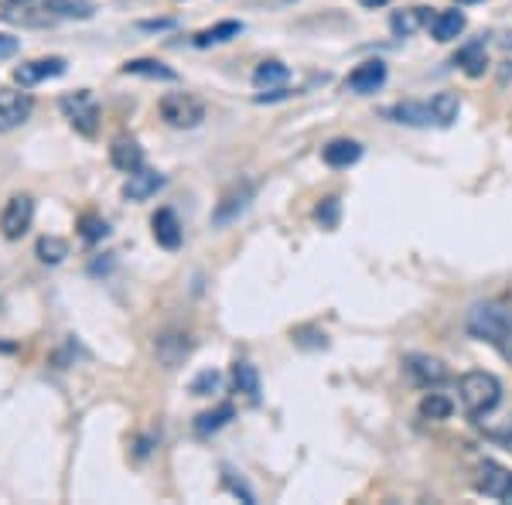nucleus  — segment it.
Masks as SVG:
<instances>
[{
  "label": "nucleus",
  "instance_id": "nucleus-7",
  "mask_svg": "<svg viewBox=\"0 0 512 505\" xmlns=\"http://www.w3.org/2000/svg\"><path fill=\"white\" fill-rule=\"evenodd\" d=\"M31 222H35V202L28 195H14L0 212V233L7 239H21L31 229Z\"/></svg>",
  "mask_w": 512,
  "mask_h": 505
},
{
  "label": "nucleus",
  "instance_id": "nucleus-33",
  "mask_svg": "<svg viewBox=\"0 0 512 505\" xmlns=\"http://www.w3.org/2000/svg\"><path fill=\"white\" fill-rule=\"evenodd\" d=\"M11 55H18V38L0 35V59H11Z\"/></svg>",
  "mask_w": 512,
  "mask_h": 505
},
{
  "label": "nucleus",
  "instance_id": "nucleus-11",
  "mask_svg": "<svg viewBox=\"0 0 512 505\" xmlns=\"http://www.w3.org/2000/svg\"><path fill=\"white\" fill-rule=\"evenodd\" d=\"M154 352H158L164 369H178L188 359V352H192V342L181 331H164V335H158V342H154Z\"/></svg>",
  "mask_w": 512,
  "mask_h": 505
},
{
  "label": "nucleus",
  "instance_id": "nucleus-13",
  "mask_svg": "<svg viewBox=\"0 0 512 505\" xmlns=\"http://www.w3.org/2000/svg\"><path fill=\"white\" fill-rule=\"evenodd\" d=\"M250 198H253V185H233L219 198L216 212H212V222H216V226H226L229 219H236V215L250 205Z\"/></svg>",
  "mask_w": 512,
  "mask_h": 505
},
{
  "label": "nucleus",
  "instance_id": "nucleus-29",
  "mask_svg": "<svg viewBox=\"0 0 512 505\" xmlns=\"http://www.w3.org/2000/svg\"><path fill=\"white\" fill-rule=\"evenodd\" d=\"M45 7L65 14V18H93V4H86V0H45Z\"/></svg>",
  "mask_w": 512,
  "mask_h": 505
},
{
  "label": "nucleus",
  "instance_id": "nucleus-27",
  "mask_svg": "<svg viewBox=\"0 0 512 505\" xmlns=\"http://www.w3.org/2000/svg\"><path fill=\"white\" fill-rule=\"evenodd\" d=\"M287 76H291V69H287L284 62H263V65H256V72H253V82L256 86H280V82H287Z\"/></svg>",
  "mask_w": 512,
  "mask_h": 505
},
{
  "label": "nucleus",
  "instance_id": "nucleus-34",
  "mask_svg": "<svg viewBox=\"0 0 512 505\" xmlns=\"http://www.w3.org/2000/svg\"><path fill=\"white\" fill-rule=\"evenodd\" d=\"M140 28H144V31H164V28H175V21H144Z\"/></svg>",
  "mask_w": 512,
  "mask_h": 505
},
{
  "label": "nucleus",
  "instance_id": "nucleus-3",
  "mask_svg": "<svg viewBox=\"0 0 512 505\" xmlns=\"http://www.w3.org/2000/svg\"><path fill=\"white\" fill-rule=\"evenodd\" d=\"M161 117L178 130H192L205 120V106L192 93H168L161 99Z\"/></svg>",
  "mask_w": 512,
  "mask_h": 505
},
{
  "label": "nucleus",
  "instance_id": "nucleus-12",
  "mask_svg": "<svg viewBox=\"0 0 512 505\" xmlns=\"http://www.w3.org/2000/svg\"><path fill=\"white\" fill-rule=\"evenodd\" d=\"M158 188H164L161 171L137 168V171H130L127 185H123V198H127V202H147L151 195H158Z\"/></svg>",
  "mask_w": 512,
  "mask_h": 505
},
{
  "label": "nucleus",
  "instance_id": "nucleus-35",
  "mask_svg": "<svg viewBox=\"0 0 512 505\" xmlns=\"http://www.w3.org/2000/svg\"><path fill=\"white\" fill-rule=\"evenodd\" d=\"M362 7H369V11H376V7H383V4H390V0H359Z\"/></svg>",
  "mask_w": 512,
  "mask_h": 505
},
{
  "label": "nucleus",
  "instance_id": "nucleus-18",
  "mask_svg": "<svg viewBox=\"0 0 512 505\" xmlns=\"http://www.w3.org/2000/svg\"><path fill=\"white\" fill-rule=\"evenodd\" d=\"M123 76H144V79H161V82H178V72L168 69L158 59H134L123 65Z\"/></svg>",
  "mask_w": 512,
  "mask_h": 505
},
{
  "label": "nucleus",
  "instance_id": "nucleus-8",
  "mask_svg": "<svg viewBox=\"0 0 512 505\" xmlns=\"http://www.w3.org/2000/svg\"><path fill=\"white\" fill-rule=\"evenodd\" d=\"M403 372L420 386V389H437L448 379V366L434 355H407L403 359Z\"/></svg>",
  "mask_w": 512,
  "mask_h": 505
},
{
  "label": "nucleus",
  "instance_id": "nucleus-23",
  "mask_svg": "<svg viewBox=\"0 0 512 505\" xmlns=\"http://www.w3.org/2000/svg\"><path fill=\"white\" fill-rule=\"evenodd\" d=\"M458 113H461L458 93H437L431 99V117H434L437 127H451V123L458 120Z\"/></svg>",
  "mask_w": 512,
  "mask_h": 505
},
{
  "label": "nucleus",
  "instance_id": "nucleus-15",
  "mask_svg": "<svg viewBox=\"0 0 512 505\" xmlns=\"http://www.w3.org/2000/svg\"><path fill=\"white\" fill-rule=\"evenodd\" d=\"M151 229L158 246H164V250H178L181 246V222L171 209H158V215L151 219Z\"/></svg>",
  "mask_w": 512,
  "mask_h": 505
},
{
  "label": "nucleus",
  "instance_id": "nucleus-5",
  "mask_svg": "<svg viewBox=\"0 0 512 505\" xmlns=\"http://www.w3.org/2000/svg\"><path fill=\"white\" fill-rule=\"evenodd\" d=\"M35 113V99L21 89H0V134H11Z\"/></svg>",
  "mask_w": 512,
  "mask_h": 505
},
{
  "label": "nucleus",
  "instance_id": "nucleus-37",
  "mask_svg": "<svg viewBox=\"0 0 512 505\" xmlns=\"http://www.w3.org/2000/svg\"><path fill=\"white\" fill-rule=\"evenodd\" d=\"M458 4H478V0H458Z\"/></svg>",
  "mask_w": 512,
  "mask_h": 505
},
{
  "label": "nucleus",
  "instance_id": "nucleus-36",
  "mask_svg": "<svg viewBox=\"0 0 512 505\" xmlns=\"http://www.w3.org/2000/svg\"><path fill=\"white\" fill-rule=\"evenodd\" d=\"M11 4H18V7H35V4H45V0H11Z\"/></svg>",
  "mask_w": 512,
  "mask_h": 505
},
{
  "label": "nucleus",
  "instance_id": "nucleus-10",
  "mask_svg": "<svg viewBox=\"0 0 512 505\" xmlns=\"http://www.w3.org/2000/svg\"><path fill=\"white\" fill-rule=\"evenodd\" d=\"M62 72H65V59H35V62H24L14 69V82H18L21 89H31L45 79L62 76Z\"/></svg>",
  "mask_w": 512,
  "mask_h": 505
},
{
  "label": "nucleus",
  "instance_id": "nucleus-32",
  "mask_svg": "<svg viewBox=\"0 0 512 505\" xmlns=\"http://www.w3.org/2000/svg\"><path fill=\"white\" fill-rule=\"evenodd\" d=\"M318 219H321V226H335L338 222V198H325V202L318 205Z\"/></svg>",
  "mask_w": 512,
  "mask_h": 505
},
{
  "label": "nucleus",
  "instance_id": "nucleus-4",
  "mask_svg": "<svg viewBox=\"0 0 512 505\" xmlns=\"http://www.w3.org/2000/svg\"><path fill=\"white\" fill-rule=\"evenodd\" d=\"M475 488L495 502H509L512 499V471L506 465H499V461H482V465L475 468Z\"/></svg>",
  "mask_w": 512,
  "mask_h": 505
},
{
  "label": "nucleus",
  "instance_id": "nucleus-24",
  "mask_svg": "<svg viewBox=\"0 0 512 505\" xmlns=\"http://www.w3.org/2000/svg\"><path fill=\"white\" fill-rule=\"evenodd\" d=\"M424 24H427V11H424V7H410V11H396L393 18H390L393 35H400V38L417 35V31L424 28Z\"/></svg>",
  "mask_w": 512,
  "mask_h": 505
},
{
  "label": "nucleus",
  "instance_id": "nucleus-28",
  "mask_svg": "<svg viewBox=\"0 0 512 505\" xmlns=\"http://www.w3.org/2000/svg\"><path fill=\"white\" fill-rule=\"evenodd\" d=\"M65 256H69V243H65L62 236H41L38 239V260L41 263H62Z\"/></svg>",
  "mask_w": 512,
  "mask_h": 505
},
{
  "label": "nucleus",
  "instance_id": "nucleus-25",
  "mask_svg": "<svg viewBox=\"0 0 512 505\" xmlns=\"http://www.w3.org/2000/svg\"><path fill=\"white\" fill-rule=\"evenodd\" d=\"M239 31H243V21H219L216 28L198 31V35H195V45H198V48L222 45V41H229V38H239Z\"/></svg>",
  "mask_w": 512,
  "mask_h": 505
},
{
  "label": "nucleus",
  "instance_id": "nucleus-17",
  "mask_svg": "<svg viewBox=\"0 0 512 505\" xmlns=\"http://www.w3.org/2000/svg\"><path fill=\"white\" fill-rule=\"evenodd\" d=\"M454 65H461V69H465L472 79L485 76V69H489V55H485V41H472V45L461 48V52L454 55Z\"/></svg>",
  "mask_w": 512,
  "mask_h": 505
},
{
  "label": "nucleus",
  "instance_id": "nucleus-31",
  "mask_svg": "<svg viewBox=\"0 0 512 505\" xmlns=\"http://www.w3.org/2000/svg\"><path fill=\"white\" fill-rule=\"evenodd\" d=\"M222 383V376L216 369H205V372H198V376L192 379V396H212L219 389Z\"/></svg>",
  "mask_w": 512,
  "mask_h": 505
},
{
  "label": "nucleus",
  "instance_id": "nucleus-6",
  "mask_svg": "<svg viewBox=\"0 0 512 505\" xmlns=\"http://www.w3.org/2000/svg\"><path fill=\"white\" fill-rule=\"evenodd\" d=\"M62 110L69 113L72 127H76L82 137H96V130H99V106H96V99L86 93V89L76 93V96H65L62 99Z\"/></svg>",
  "mask_w": 512,
  "mask_h": 505
},
{
  "label": "nucleus",
  "instance_id": "nucleus-1",
  "mask_svg": "<svg viewBox=\"0 0 512 505\" xmlns=\"http://www.w3.org/2000/svg\"><path fill=\"white\" fill-rule=\"evenodd\" d=\"M468 335L492 345L502 359H512V311L506 304H495V301L475 304L468 311Z\"/></svg>",
  "mask_w": 512,
  "mask_h": 505
},
{
  "label": "nucleus",
  "instance_id": "nucleus-21",
  "mask_svg": "<svg viewBox=\"0 0 512 505\" xmlns=\"http://www.w3.org/2000/svg\"><path fill=\"white\" fill-rule=\"evenodd\" d=\"M390 117L396 123H407V127H431V103H400L390 110Z\"/></svg>",
  "mask_w": 512,
  "mask_h": 505
},
{
  "label": "nucleus",
  "instance_id": "nucleus-14",
  "mask_svg": "<svg viewBox=\"0 0 512 505\" xmlns=\"http://www.w3.org/2000/svg\"><path fill=\"white\" fill-rule=\"evenodd\" d=\"M110 164L117 171H123V175H130V171L144 168V147L130 137H117L110 147Z\"/></svg>",
  "mask_w": 512,
  "mask_h": 505
},
{
  "label": "nucleus",
  "instance_id": "nucleus-16",
  "mask_svg": "<svg viewBox=\"0 0 512 505\" xmlns=\"http://www.w3.org/2000/svg\"><path fill=\"white\" fill-rule=\"evenodd\" d=\"M328 168H352L355 161L362 157V144L359 140H332V144L321 151Z\"/></svg>",
  "mask_w": 512,
  "mask_h": 505
},
{
  "label": "nucleus",
  "instance_id": "nucleus-2",
  "mask_svg": "<svg viewBox=\"0 0 512 505\" xmlns=\"http://www.w3.org/2000/svg\"><path fill=\"white\" fill-rule=\"evenodd\" d=\"M458 403L472 420H482L502 403V383L485 369H472L458 379Z\"/></svg>",
  "mask_w": 512,
  "mask_h": 505
},
{
  "label": "nucleus",
  "instance_id": "nucleus-19",
  "mask_svg": "<svg viewBox=\"0 0 512 505\" xmlns=\"http://www.w3.org/2000/svg\"><path fill=\"white\" fill-rule=\"evenodd\" d=\"M233 417H236L233 403H219L216 410H205V413H198V420H195V434H198V437H209V434H216V430L226 427Z\"/></svg>",
  "mask_w": 512,
  "mask_h": 505
},
{
  "label": "nucleus",
  "instance_id": "nucleus-26",
  "mask_svg": "<svg viewBox=\"0 0 512 505\" xmlns=\"http://www.w3.org/2000/svg\"><path fill=\"white\" fill-rule=\"evenodd\" d=\"M451 410H454V403L444 393H431V389H427V396L420 400V417L424 420H448Z\"/></svg>",
  "mask_w": 512,
  "mask_h": 505
},
{
  "label": "nucleus",
  "instance_id": "nucleus-30",
  "mask_svg": "<svg viewBox=\"0 0 512 505\" xmlns=\"http://www.w3.org/2000/svg\"><path fill=\"white\" fill-rule=\"evenodd\" d=\"M79 226H82V239H86V243H99V239L110 236V226H106L99 215H82Z\"/></svg>",
  "mask_w": 512,
  "mask_h": 505
},
{
  "label": "nucleus",
  "instance_id": "nucleus-9",
  "mask_svg": "<svg viewBox=\"0 0 512 505\" xmlns=\"http://www.w3.org/2000/svg\"><path fill=\"white\" fill-rule=\"evenodd\" d=\"M383 82H386V62L369 59V62L355 65V69L349 72V79H345V86H349L352 93H359V96H369V93H376Z\"/></svg>",
  "mask_w": 512,
  "mask_h": 505
},
{
  "label": "nucleus",
  "instance_id": "nucleus-20",
  "mask_svg": "<svg viewBox=\"0 0 512 505\" xmlns=\"http://www.w3.org/2000/svg\"><path fill=\"white\" fill-rule=\"evenodd\" d=\"M465 14L461 11H441V14H434L431 18V35L437 38V41H454L465 31Z\"/></svg>",
  "mask_w": 512,
  "mask_h": 505
},
{
  "label": "nucleus",
  "instance_id": "nucleus-22",
  "mask_svg": "<svg viewBox=\"0 0 512 505\" xmlns=\"http://www.w3.org/2000/svg\"><path fill=\"white\" fill-rule=\"evenodd\" d=\"M233 386L236 393H243L246 400H260V372H256V366H250V362H236L233 366Z\"/></svg>",
  "mask_w": 512,
  "mask_h": 505
}]
</instances>
